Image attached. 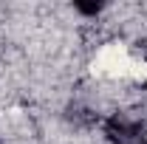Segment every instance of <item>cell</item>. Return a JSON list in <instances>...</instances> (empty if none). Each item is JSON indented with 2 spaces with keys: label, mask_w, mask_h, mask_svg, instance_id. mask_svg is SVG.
Here are the masks:
<instances>
[{
  "label": "cell",
  "mask_w": 147,
  "mask_h": 144,
  "mask_svg": "<svg viewBox=\"0 0 147 144\" xmlns=\"http://www.w3.org/2000/svg\"><path fill=\"white\" fill-rule=\"evenodd\" d=\"M74 6H76V11H82V14H88V17H93V14L102 11V3H74Z\"/></svg>",
  "instance_id": "6da1fadb"
}]
</instances>
